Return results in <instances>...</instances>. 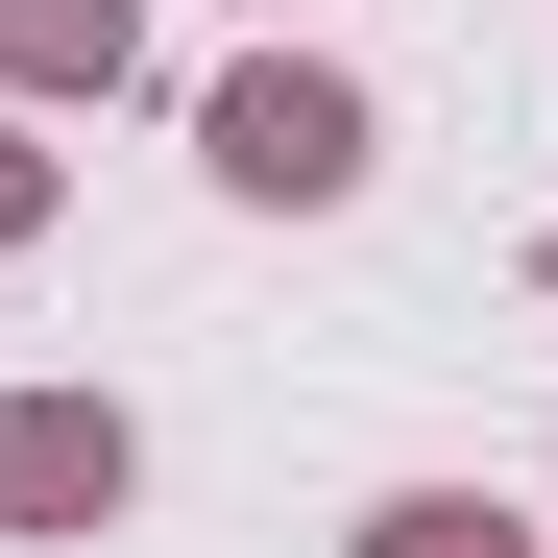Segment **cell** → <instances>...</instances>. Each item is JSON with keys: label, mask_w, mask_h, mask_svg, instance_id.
Listing matches in <instances>:
<instances>
[{"label": "cell", "mask_w": 558, "mask_h": 558, "mask_svg": "<svg viewBox=\"0 0 558 558\" xmlns=\"http://www.w3.org/2000/svg\"><path fill=\"white\" fill-rule=\"evenodd\" d=\"M0 510H25V534H98L122 510V413L98 389H25V413H0Z\"/></svg>", "instance_id": "cell-1"}, {"label": "cell", "mask_w": 558, "mask_h": 558, "mask_svg": "<svg viewBox=\"0 0 558 558\" xmlns=\"http://www.w3.org/2000/svg\"><path fill=\"white\" fill-rule=\"evenodd\" d=\"M219 170H243V195H340V170H364V98H340V73H243V98H219Z\"/></svg>", "instance_id": "cell-2"}, {"label": "cell", "mask_w": 558, "mask_h": 558, "mask_svg": "<svg viewBox=\"0 0 558 558\" xmlns=\"http://www.w3.org/2000/svg\"><path fill=\"white\" fill-rule=\"evenodd\" d=\"M0 73H122V0H0Z\"/></svg>", "instance_id": "cell-3"}, {"label": "cell", "mask_w": 558, "mask_h": 558, "mask_svg": "<svg viewBox=\"0 0 558 558\" xmlns=\"http://www.w3.org/2000/svg\"><path fill=\"white\" fill-rule=\"evenodd\" d=\"M364 558H510V534L461 510V486H413V510H364Z\"/></svg>", "instance_id": "cell-4"}, {"label": "cell", "mask_w": 558, "mask_h": 558, "mask_svg": "<svg viewBox=\"0 0 558 558\" xmlns=\"http://www.w3.org/2000/svg\"><path fill=\"white\" fill-rule=\"evenodd\" d=\"M25 219H49V170H25V146H0V243H25Z\"/></svg>", "instance_id": "cell-5"}]
</instances>
